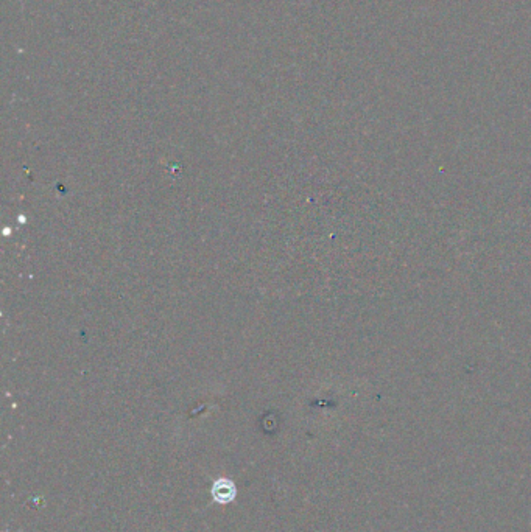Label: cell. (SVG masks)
Wrapping results in <instances>:
<instances>
[{
    "instance_id": "obj_1",
    "label": "cell",
    "mask_w": 531,
    "mask_h": 532,
    "mask_svg": "<svg viewBox=\"0 0 531 532\" xmlns=\"http://www.w3.org/2000/svg\"><path fill=\"white\" fill-rule=\"evenodd\" d=\"M212 493H214V498L220 501V503H229L231 500H234V493H236L234 484L231 481L220 480L214 484Z\"/></svg>"
}]
</instances>
